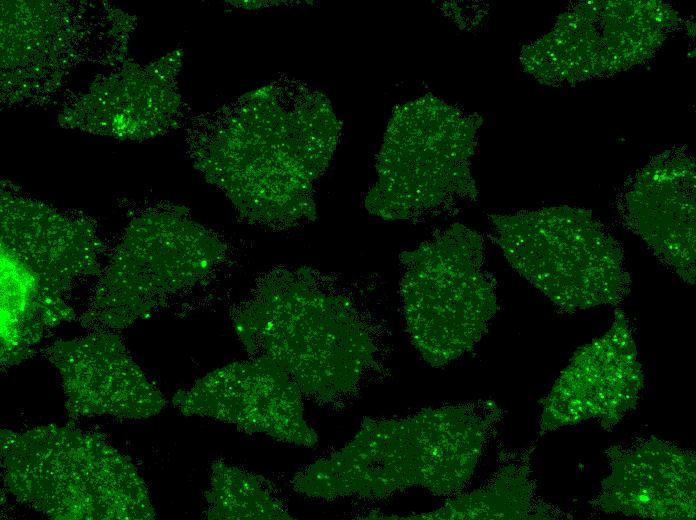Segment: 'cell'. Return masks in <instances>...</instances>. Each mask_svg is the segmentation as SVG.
<instances>
[{"mask_svg": "<svg viewBox=\"0 0 696 520\" xmlns=\"http://www.w3.org/2000/svg\"><path fill=\"white\" fill-rule=\"evenodd\" d=\"M610 474L595 506L605 513L653 519L695 516V455L655 437L607 451Z\"/></svg>", "mask_w": 696, "mask_h": 520, "instance_id": "9a60e30c", "label": "cell"}, {"mask_svg": "<svg viewBox=\"0 0 696 520\" xmlns=\"http://www.w3.org/2000/svg\"><path fill=\"white\" fill-rule=\"evenodd\" d=\"M235 324L247 348L319 401L348 395L373 361L374 345L351 303L309 283L262 292Z\"/></svg>", "mask_w": 696, "mask_h": 520, "instance_id": "277c9868", "label": "cell"}, {"mask_svg": "<svg viewBox=\"0 0 696 520\" xmlns=\"http://www.w3.org/2000/svg\"><path fill=\"white\" fill-rule=\"evenodd\" d=\"M534 499V484L525 464L502 467L492 481L458 496L439 509L401 519H532L542 518Z\"/></svg>", "mask_w": 696, "mask_h": 520, "instance_id": "2e32d148", "label": "cell"}, {"mask_svg": "<svg viewBox=\"0 0 696 520\" xmlns=\"http://www.w3.org/2000/svg\"><path fill=\"white\" fill-rule=\"evenodd\" d=\"M644 375L626 314L618 309L601 337L580 347L542 403L540 429L586 420L608 429L637 404Z\"/></svg>", "mask_w": 696, "mask_h": 520, "instance_id": "7c38bea8", "label": "cell"}, {"mask_svg": "<svg viewBox=\"0 0 696 520\" xmlns=\"http://www.w3.org/2000/svg\"><path fill=\"white\" fill-rule=\"evenodd\" d=\"M490 217L511 266L560 309L616 304L629 292L622 247L590 210L563 205Z\"/></svg>", "mask_w": 696, "mask_h": 520, "instance_id": "52a82bcc", "label": "cell"}, {"mask_svg": "<svg viewBox=\"0 0 696 520\" xmlns=\"http://www.w3.org/2000/svg\"><path fill=\"white\" fill-rule=\"evenodd\" d=\"M210 519H289L281 501L261 477L218 462L206 492Z\"/></svg>", "mask_w": 696, "mask_h": 520, "instance_id": "e0dca14e", "label": "cell"}, {"mask_svg": "<svg viewBox=\"0 0 696 520\" xmlns=\"http://www.w3.org/2000/svg\"><path fill=\"white\" fill-rule=\"evenodd\" d=\"M1 443L9 491L50 518H154L137 469L100 435L45 425Z\"/></svg>", "mask_w": 696, "mask_h": 520, "instance_id": "3957f363", "label": "cell"}, {"mask_svg": "<svg viewBox=\"0 0 696 520\" xmlns=\"http://www.w3.org/2000/svg\"><path fill=\"white\" fill-rule=\"evenodd\" d=\"M220 252L213 237L187 221L131 227L102 269L83 321L122 328L149 317L205 277Z\"/></svg>", "mask_w": 696, "mask_h": 520, "instance_id": "30bf717a", "label": "cell"}, {"mask_svg": "<svg viewBox=\"0 0 696 520\" xmlns=\"http://www.w3.org/2000/svg\"><path fill=\"white\" fill-rule=\"evenodd\" d=\"M66 406L76 416L141 419L159 413L165 400L113 333L55 342L48 350Z\"/></svg>", "mask_w": 696, "mask_h": 520, "instance_id": "5bb4252c", "label": "cell"}, {"mask_svg": "<svg viewBox=\"0 0 696 520\" xmlns=\"http://www.w3.org/2000/svg\"><path fill=\"white\" fill-rule=\"evenodd\" d=\"M619 213L653 254L686 283H695V165L684 150H667L622 188Z\"/></svg>", "mask_w": 696, "mask_h": 520, "instance_id": "4fadbf2b", "label": "cell"}, {"mask_svg": "<svg viewBox=\"0 0 696 520\" xmlns=\"http://www.w3.org/2000/svg\"><path fill=\"white\" fill-rule=\"evenodd\" d=\"M482 236L452 224L401 255L400 293L411 341L432 366L471 350L498 309Z\"/></svg>", "mask_w": 696, "mask_h": 520, "instance_id": "ba28073f", "label": "cell"}, {"mask_svg": "<svg viewBox=\"0 0 696 520\" xmlns=\"http://www.w3.org/2000/svg\"><path fill=\"white\" fill-rule=\"evenodd\" d=\"M173 403L183 414L214 418L286 443L312 447L318 441L304 418L300 389L265 357L212 371L177 392Z\"/></svg>", "mask_w": 696, "mask_h": 520, "instance_id": "8fae6325", "label": "cell"}, {"mask_svg": "<svg viewBox=\"0 0 696 520\" xmlns=\"http://www.w3.org/2000/svg\"><path fill=\"white\" fill-rule=\"evenodd\" d=\"M499 408L491 402L426 409L401 419H365L341 449L297 473L309 497L382 498L412 486L461 490L479 461Z\"/></svg>", "mask_w": 696, "mask_h": 520, "instance_id": "6da1fadb", "label": "cell"}, {"mask_svg": "<svg viewBox=\"0 0 696 520\" xmlns=\"http://www.w3.org/2000/svg\"><path fill=\"white\" fill-rule=\"evenodd\" d=\"M679 22L660 1H587L522 49L524 69L549 85L575 84L627 70L651 58Z\"/></svg>", "mask_w": 696, "mask_h": 520, "instance_id": "9c48e42d", "label": "cell"}, {"mask_svg": "<svg viewBox=\"0 0 696 520\" xmlns=\"http://www.w3.org/2000/svg\"><path fill=\"white\" fill-rule=\"evenodd\" d=\"M480 117L426 95L394 110L377 155L367 210L387 220L443 213L475 200L471 157Z\"/></svg>", "mask_w": 696, "mask_h": 520, "instance_id": "8992f818", "label": "cell"}, {"mask_svg": "<svg viewBox=\"0 0 696 520\" xmlns=\"http://www.w3.org/2000/svg\"><path fill=\"white\" fill-rule=\"evenodd\" d=\"M235 116L229 144L209 172L257 221L310 219L313 181L328 166L340 131L328 99L302 86L271 84L244 95Z\"/></svg>", "mask_w": 696, "mask_h": 520, "instance_id": "7a4b0ae2", "label": "cell"}, {"mask_svg": "<svg viewBox=\"0 0 696 520\" xmlns=\"http://www.w3.org/2000/svg\"><path fill=\"white\" fill-rule=\"evenodd\" d=\"M0 251L1 362L16 364L74 317L70 294L100 276L105 245L88 225L44 213L3 219Z\"/></svg>", "mask_w": 696, "mask_h": 520, "instance_id": "5b68a950", "label": "cell"}]
</instances>
